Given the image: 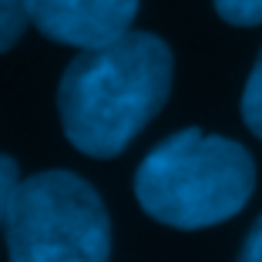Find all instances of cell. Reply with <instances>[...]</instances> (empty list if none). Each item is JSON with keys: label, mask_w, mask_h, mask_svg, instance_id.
<instances>
[{"label": "cell", "mask_w": 262, "mask_h": 262, "mask_svg": "<svg viewBox=\"0 0 262 262\" xmlns=\"http://www.w3.org/2000/svg\"><path fill=\"white\" fill-rule=\"evenodd\" d=\"M235 262H262V215L255 219V225L249 229V235H246V242H242Z\"/></svg>", "instance_id": "9c48e42d"}, {"label": "cell", "mask_w": 262, "mask_h": 262, "mask_svg": "<svg viewBox=\"0 0 262 262\" xmlns=\"http://www.w3.org/2000/svg\"><path fill=\"white\" fill-rule=\"evenodd\" d=\"M171 47L148 31H128L81 51L57 84L68 141L91 158H115L141 135L171 94Z\"/></svg>", "instance_id": "6da1fadb"}, {"label": "cell", "mask_w": 262, "mask_h": 262, "mask_svg": "<svg viewBox=\"0 0 262 262\" xmlns=\"http://www.w3.org/2000/svg\"><path fill=\"white\" fill-rule=\"evenodd\" d=\"M20 182V168L10 155H0V222H7V205L14 199V188Z\"/></svg>", "instance_id": "ba28073f"}, {"label": "cell", "mask_w": 262, "mask_h": 262, "mask_svg": "<svg viewBox=\"0 0 262 262\" xmlns=\"http://www.w3.org/2000/svg\"><path fill=\"white\" fill-rule=\"evenodd\" d=\"M255 188L252 155L232 138L182 128L151 148L135 171V199L155 222L208 229L239 215Z\"/></svg>", "instance_id": "7a4b0ae2"}, {"label": "cell", "mask_w": 262, "mask_h": 262, "mask_svg": "<svg viewBox=\"0 0 262 262\" xmlns=\"http://www.w3.org/2000/svg\"><path fill=\"white\" fill-rule=\"evenodd\" d=\"M215 10L232 27H259L262 24V0H215Z\"/></svg>", "instance_id": "52a82bcc"}, {"label": "cell", "mask_w": 262, "mask_h": 262, "mask_svg": "<svg viewBox=\"0 0 262 262\" xmlns=\"http://www.w3.org/2000/svg\"><path fill=\"white\" fill-rule=\"evenodd\" d=\"M31 24V4L27 0H0V54L10 51L24 37Z\"/></svg>", "instance_id": "5b68a950"}, {"label": "cell", "mask_w": 262, "mask_h": 262, "mask_svg": "<svg viewBox=\"0 0 262 262\" xmlns=\"http://www.w3.org/2000/svg\"><path fill=\"white\" fill-rule=\"evenodd\" d=\"M242 121H246V128L252 131L255 138H262V51L252 64L246 91H242Z\"/></svg>", "instance_id": "8992f818"}, {"label": "cell", "mask_w": 262, "mask_h": 262, "mask_svg": "<svg viewBox=\"0 0 262 262\" xmlns=\"http://www.w3.org/2000/svg\"><path fill=\"white\" fill-rule=\"evenodd\" d=\"M10 262H108V208L74 171H37L20 178L7 205Z\"/></svg>", "instance_id": "3957f363"}, {"label": "cell", "mask_w": 262, "mask_h": 262, "mask_svg": "<svg viewBox=\"0 0 262 262\" xmlns=\"http://www.w3.org/2000/svg\"><path fill=\"white\" fill-rule=\"evenodd\" d=\"M31 24L64 47H104L131 31L138 0H27Z\"/></svg>", "instance_id": "277c9868"}]
</instances>
